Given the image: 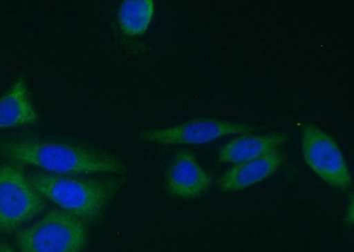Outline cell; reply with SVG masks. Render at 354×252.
I'll list each match as a JSON object with an SVG mask.
<instances>
[{
  "mask_svg": "<svg viewBox=\"0 0 354 252\" xmlns=\"http://www.w3.org/2000/svg\"><path fill=\"white\" fill-rule=\"evenodd\" d=\"M0 155L53 175L122 173L126 170L118 157L61 140L27 137L0 142Z\"/></svg>",
  "mask_w": 354,
  "mask_h": 252,
  "instance_id": "1",
  "label": "cell"
},
{
  "mask_svg": "<svg viewBox=\"0 0 354 252\" xmlns=\"http://www.w3.org/2000/svg\"><path fill=\"white\" fill-rule=\"evenodd\" d=\"M44 198L82 222L97 220L121 188L124 179H84L34 174L28 176Z\"/></svg>",
  "mask_w": 354,
  "mask_h": 252,
  "instance_id": "2",
  "label": "cell"
},
{
  "mask_svg": "<svg viewBox=\"0 0 354 252\" xmlns=\"http://www.w3.org/2000/svg\"><path fill=\"white\" fill-rule=\"evenodd\" d=\"M20 252H83L87 244L84 222L62 209H52L17 234Z\"/></svg>",
  "mask_w": 354,
  "mask_h": 252,
  "instance_id": "3",
  "label": "cell"
},
{
  "mask_svg": "<svg viewBox=\"0 0 354 252\" xmlns=\"http://www.w3.org/2000/svg\"><path fill=\"white\" fill-rule=\"evenodd\" d=\"M46 208V201L20 168L0 166V232L12 233Z\"/></svg>",
  "mask_w": 354,
  "mask_h": 252,
  "instance_id": "4",
  "label": "cell"
},
{
  "mask_svg": "<svg viewBox=\"0 0 354 252\" xmlns=\"http://www.w3.org/2000/svg\"><path fill=\"white\" fill-rule=\"evenodd\" d=\"M301 147L306 163L326 184L342 190L352 185L342 151L326 132L314 124L303 126Z\"/></svg>",
  "mask_w": 354,
  "mask_h": 252,
  "instance_id": "5",
  "label": "cell"
},
{
  "mask_svg": "<svg viewBox=\"0 0 354 252\" xmlns=\"http://www.w3.org/2000/svg\"><path fill=\"white\" fill-rule=\"evenodd\" d=\"M251 126L214 119H195L175 127L145 129L142 141L161 144H202L226 135L245 134L254 130Z\"/></svg>",
  "mask_w": 354,
  "mask_h": 252,
  "instance_id": "6",
  "label": "cell"
},
{
  "mask_svg": "<svg viewBox=\"0 0 354 252\" xmlns=\"http://www.w3.org/2000/svg\"><path fill=\"white\" fill-rule=\"evenodd\" d=\"M211 177L191 151H177L166 172L167 191L182 200L201 196L211 186Z\"/></svg>",
  "mask_w": 354,
  "mask_h": 252,
  "instance_id": "7",
  "label": "cell"
},
{
  "mask_svg": "<svg viewBox=\"0 0 354 252\" xmlns=\"http://www.w3.org/2000/svg\"><path fill=\"white\" fill-rule=\"evenodd\" d=\"M283 162L282 153L277 150L257 159L236 164L221 178L220 190L223 192L245 190L274 175Z\"/></svg>",
  "mask_w": 354,
  "mask_h": 252,
  "instance_id": "8",
  "label": "cell"
},
{
  "mask_svg": "<svg viewBox=\"0 0 354 252\" xmlns=\"http://www.w3.org/2000/svg\"><path fill=\"white\" fill-rule=\"evenodd\" d=\"M39 122L24 78H18L0 97V129L26 127Z\"/></svg>",
  "mask_w": 354,
  "mask_h": 252,
  "instance_id": "9",
  "label": "cell"
},
{
  "mask_svg": "<svg viewBox=\"0 0 354 252\" xmlns=\"http://www.w3.org/2000/svg\"><path fill=\"white\" fill-rule=\"evenodd\" d=\"M286 140L287 135L282 133L242 135L221 147L218 157L221 162L236 165L277 151Z\"/></svg>",
  "mask_w": 354,
  "mask_h": 252,
  "instance_id": "10",
  "label": "cell"
},
{
  "mask_svg": "<svg viewBox=\"0 0 354 252\" xmlns=\"http://www.w3.org/2000/svg\"><path fill=\"white\" fill-rule=\"evenodd\" d=\"M153 14L154 2L151 0L123 1L118 12L120 28L128 36H141L147 32Z\"/></svg>",
  "mask_w": 354,
  "mask_h": 252,
  "instance_id": "11",
  "label": "cell"
},
{
  "mask_svg": "<svg viewBox=\"0 0 354 252\" xmlns=\"http://www.w3.org/2000/svg\"><path fill=\"white\" fill-rule=\"evenodd\" d=\"M0 252H17L10 245L4 242H0Z\"/></svg>",
  "mask_w": 354,
  "mask_h": 252,
  "instance_id": "12",
  "label": "cell"
}]
</instances>
